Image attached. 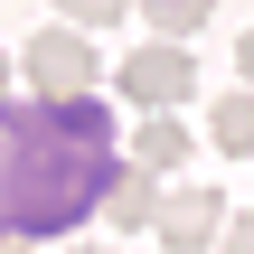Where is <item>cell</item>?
<instances>
[{
    "label": "cell",
    "instance_id": "obj_1",
    "mask_svg": "<svg viewBox=\"0 0 254 254\" xmlns=\"http://www.w3.org/2000/svg\"><path fill=\"white\" fill-rule=\"evenodd\" d=\"M113 113L104 94H66V104H9L0 94V236L47 245L75 236L113 179Z\"/></svg>",
    "mask_w": 254,
    "mask_h": 254
},
{
    "label": "cell",
    "instance_id": "obj_11",
    "mask_svg": "<svg viewBox=\"0 0 254 254\" xmlns=\"http://www.w3.org/2000/svg\"><path fill=\"white\" fill-rule=\"evenodd\" d=\"M236 66H245V85H254V28H245V38H236Z\"/></svg>",
    "mask_w": 254,
    "mask_h": 254
},
{
    "label": "cell",
    "instance_id": "obj_4",
    "mask_svg": "<svg viewBox=\"0 0 254 254\" xmlns=\"http://www.w3.org/2000/svg\"><path fill=\"white\" fill-rule=\"evenodd\" d=\"M160 245L170 254H198V245H217V226H226V198L217 189H160Z\"/></svg>",
    "mask_w": 254,
    "mask_h": 254
},
{
    "label": "cell",
    "instance_id": "obj_14",
    "mask_svg": "<svg viewBox=\"0 0 254 254\" xmlns=\"http://www.w3.org/2000/svg\"><path fill=\"white\" fill-rule=\"evenodd\" d=\"M0 94H9V57H0Z\"/></svg>",
    "mask_w": 254,
    "mask_h": 254
},
{
    "label": "cell",
    "instance_id": "obj_10",
    "mask_svg": "<svg viewBox=\"0 0 254 254\" xmlns=\"http://www.w3.org/2000/svg\"><path fill=\"white\" fill-rule=\"evenodd\" d=\"M217 236H226V254H254V207H226V226H217Z\"/></svg>",
    "mask_w": 254,
    "mask_h": 254
},
{
    "label": "cell",
    "instance_id": "obj_6",
    "mask_svg": "<svg viewBox=\"0 0 254 254\" xmlns=\"http://www.w3.org/2000/svg\"><path fill=\"white\" fill-rule=\"evenodd\" d=\"M189 151H198V141L179 132V113H141V132H132V160H141V170H160V179H170Z\"/></svg>",
    "mask_w": 254,
    "mask_h": 254
},
{
    "label": "cell",
    "instance_id": "obj_8",
    "mask_svg": "<svg viewBox=\"0 0 254 254\" xmlns=\"http://www.w3.org/2000/svg\"><path fill=\"white\" fill-rule=\"evenodd\" d=\"M141 19H151V38H189L217 19V0H141Z\"/></svg>",
    "mask_w": 254,
    "mask_h": 254
},
{
    "label": "cell",
    "instance_id": "obj_13",
    "mask_svg": "<svg viewBox=\"0 0 254 254\" xmlns=\"http://www.w3.org/2000/svg\"><path fill=\"white\" fill-rule=\"evenodd\" d=\"M66 254H113V245H66Z\"/></svg>",
    "mask_w": 254,
    "mask_h": 254
},
{
    "label": "cell",
    "instance_id": "obj_2",
    "mask_svg": "<svg viewBox=\"0 0 254 254\" xmlns=\"http://www.w3.org/2000/svg\"><path fill=\"white\" fill-rule=\"evenodd\" d=\"M19 75L47 94V104H66V94H94L104 85V57L85 47V28H66V19H47L28 47H19Z\"/></svg>",
    "mask_w": 254,
    "mask_h": 254
},
{
    "label": "cell",
    "instance_id": "obj_7",
    "mask_svg": "<svg viewBox=\"0 0 254 254\" xmlns=\"http://www.w3.org/2000/svg\"><path fill=\"white\" fill-rule=\"evenodd\" d=\"M207 141H217L226 160H245V151H254V85H236V94L207 104Z\"/></svg>",
    "mask_w": 254,
    "mask_h": 254
},
{
    "label": "cell",
    "instance_id": "obj_5",
    "mask_svg": "<svg viewBox=\"0 0 254 254\" xmlns=\"http://www.w3.org/2000/svg\"><path fill=\"white\" fill-rule=\"evenodd\" d=\"M94 217H104L113 236H141V226L160 217V170H141V160H113V179H104Z\"/></svg>",
    "mask_w": 254,
    "mask_h": 254
},
{
    "label": "cell",
    "instance_id": "obj_9",
    "mask_svg": "<svg viewBox=\"0 0 254 254\" xmlns=\"http://www.w3.org/2000/svg\"><path fill=\"white\" fill-rule=\"evenodd\" d=\"M123 9H132V0H57V19H66V28H113Z\"/></svg>",
    "mask_w": 254,
    "mask_h": 254
},
{
    "label": "cell",
    "instance_id": "obj_12",
    "mask_svg": "<svg viewBox=\"0 0 254 254\" xmlns=\"http://www.w3.org/2000/svg\"><path fill=\"white\" fill-rule=\"evenodd\" d=\"M0 254H38V245H19V236H0Z\"/></svg>",
    "mask_w": 254,
    "mask_h": 254
},
{
    "label": "cell",
    "instance_id": "obj_3",
    "mask_svg": "<svg viewBox=\"0 0 254 254\" xmlns=\"http://www.w3.org/2000/svg\"><path fill=\"white\" fill-rule=\"evenodd\" d=\"M113 85H123V104H141V113H179V104L198 94V57H189L179 38H141V47L113 66Z\"/></svg>",
    "mask_w": 254,
    "mask_h": 254
}]
</instances>
